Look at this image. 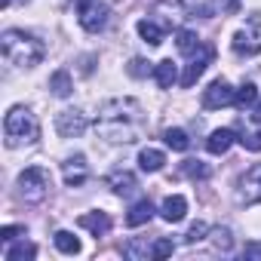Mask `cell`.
Returning <instances> with one entry per match:
<instances>
[{"label": "cell", "mask_w": 261, "mask_h": 261, "mask_svg": "<svg viewBox=\"0 0 261 261\" xmlns=\"http://www.w3.org/2000/svg\"><path fill=\"white\" fill-rule=\"evenodd\" d=\"M240 145H243L246 151H261V133H246V136L240 139Z\"/></svg>", "instance_id": "obj_35"}, {"label": "cell", "mask_w": 261, "mask_h": 261, "mask_svg": "<svg viewBox=\"0 0 261 261\" xmlns=\"http://www.w3.org/2000/svg\"><path fill=\"white\" fill-rule=\"evenodd\" d=\"M181 172H185L188 178H200V181L209 178V166H206L203 160H185V163H181Z\"/></svg>", "instance_id": "obj_28"}, {"label": "cell", "mask_w": 261, "mask_h": 261, "mask_svg": "<svg viewBox=\"0 0 261 261\" xmlns=\"http://www.w3.org/2000/svg\"><path fill=\"white\" fill-rule=\"evenodd\" d=\"M233 142H240V139H237V133H233V129H215V133H212V136L206 139V151L218 157V154H227Z\"/></svg>", "instance_id": "obj_14"}, {"label": "cell", "mask_w": 261, "mask_h": 261, "mask_svg": "<svg viewBox=\"0 0 261 261\" xmlns=\"http://www.w3.org/2000/svg\"><path fill=\"white\" fill-rule=\"evenodd\" d=\"M19 237H25V227H19V224L0 227V240H4V243H13V240H19Z\"/></svg>", "instance_id": "obj_33"}, {"label": "cell", "mask_w": 261, "mask_h": 261, "mask_svg": "<svg viewBox=\"0 0 261 261\" xmlns=\"http://www.w3.org/2000/svg\"><path fill=\"white\" fill-rule=\"evenodd\" d=\"M145 126H148V117H145V108L139 105V98H108L101 108H98V117H95V133L111 142V145H133L145 136Z\"/></svg>", "instance_id": "obj_1"}, {"label": "cell", "mask_w": 261, "mask_h": 261, "mask_svg": "<svg viewBox=\"0 0 261 261\" xmlns=\"http://www.w3.org/2000/svg\"><path fill=\"white\" fill-rule=\"evenodd\" d=\"M160 215H163V221H169V224L181 221V218L188 215V200H185L181 194L166 197V200H163V206H160Z\"/></svg>", "instance_id": "obj_15"}, {"label": "cell", "mask_w": 261, "mask_h": 261, "mask_svg": "<svg viewBox=\"0 0 261 261\" xmlns=\"http://www.w3.org/2000/svg\"><path fill=\"white\" fill-rule=\"evenodd\" d=\"M49 89H53V95H59V98H68V95H71V89H74V83H71V74H68L65 68H59V71L49 77Z\"/></svg>", "instance_id": "obj_23"}, {"label": "cell", "mask_w": 261, "mask_h": 261, "mask_svg": "<svg viewBox=\"0 0 261 261\" xmlns=\"http://www.w3.org/2000/svg\"><path fill=\"white\" fill-rule=\"evenodd\" d=\"M212 59H215V49H212L209 43H203V46L191 56V62H188V68H185V74H181V80H178V83H181L185 89H188V86H194V83L203 77V71L212 65Z\"/></svg>", "instance_id": "obj_9"}, {"label": "cell", "mask_w": 261, "mask_h": 261, "mask_svg": "<svg viewBox=\"0 0 261 261\" xmlns=\"http://www.w3.org/2000/svg\"><path fill=\"white\" fill-rule=\"evenodd\" d=\"M233 86L227 80H212L209 89H203V108L206 111H218V108H227L233 105Z\"/></svg>", "instance_id": "obj_10"}, {"label": "cell", "mask_w": 261, "mask_h": 261, "mask_svg": "<svg viewBox=\"0 0 261 261\" xmlns=\"http://www.w3.org/2000/svg\"><path fill=\"white\" fill-rule=\"evenodd\" d=\"M163 142H166L172 151H188V148H191V139H188L185 129H166V133H163Z\"/></svg>", "instance_id": "obj_27"}, {"label": "cell", "mask_w": 261, "mask_h": 261, "mask_svg": "<svg viewBox=\"0 0 261 261\" xmlns=\"http://www.w3.org/2000/svg\"><path fill=\"white\" fill-rule=\"evenodd\" d=\"M123 255L133 258V261H148V258H154V246L148 240H129L123 246Z\"/></svg>", "instance_id": "obj_21"}, {"label": "cell", "mask_w": 261, "mask_h": 261, "mask_svg": "<svg viewBox=\"0 0 261 261\" xmlns=\"http://www.w3.org/2000/svg\"><path fill=\"white\" fill-rule=\"evenodd\" d=\"M258 101V86L255 83H243L237 92H233V105L240 108V111H246V108H252Z\"/></svg>", "instance_id": "obj_24"}, {"label": "cell", "mask_w": 261, "mask_h": 261, "mask_svg": "<svg viewBox=\"0 0 261 261\" xmlns=\"http://www.w3.org/2000/svg\"><path fill=\"white\" fill-rule=\"evenodd\" d=\"M139 34H142V40H145V43L160 46V43H163V37H166V28L148 16V19H142V22H139Z\"/></svg>", "instance_id": "obj_19"}, {"label": "cell", "mask_w": 261, "mask_h": 261, "mask_svg": "<svg viewBox=\"0 0 261 261\" xmlns=\"http://www.w3.org/2000/svg\"><path fill=\"white\" fill-rule=\"evenodd\" d=\"M237 203L243 206H258L261 203V163L249 166L240 181H237Z\"/></svg>", "instance_id": "obj_6"}, {"label": "cell", "mask_w": 261, "mask_h": 261, "mask_svg": "<svg viewBox=\"0 0 261 261\" xmlns=\"http://www.w3.org/2000/svg\"><path fill=\"white\" fill-rule=\"evenodd\" d=\"M240 10V0H215V13L221 16H233Z\"/></svg>", "instance_id": "obj_34"}, {"label": "cell", "mask_w": 261, "mask_h": 261, "mask_svg": "<svg viewBox=\"0 0 261 261\" xmlns=\"http://www.w3.org/2000/svg\"><path fill=\"white\" fill-rule=\"evenodd\" d=\"M255 28H258V16H252V28L249 31H237L233 34V53L237 56H258L261 53V40L255 37Z\"/></svg>", "instance_id": "obj_12"}, {"label": "cell", "mask_w": 261, "mask_h": 261, "mask_svg": "<svg viewBox=\"0 0 261 261\" xmlns=\"http://www.w3.org/2000/svg\"><path fill=\"white\" fill-rule=\"evenodd\" d=\"M209 233H212V243H215V249H221V252H230L233 240H230V230H227V227H215V230H209Z\"/></svg>", "instance_id": "obj_29"}, {"label": "cell", "mask_w": 261, "mask_h": 261, "mask_svg": "<svg viewBox=\"0 0 261 261\" xmlns=\"http://www.w3.org/2000/svg\"><path fill=\"white\" fill-rule=\"evenodd\" d=\"M77 224H80L83 230H89L92 237H105V233L111 230V215H108V212H83V215L77 218Z\"/></svg>", "instance_id": "obj_13"}, {"label": "cell", "mask_w": 261, "mask_h": 261, "mask_svg": "<svg viewBox=\"0 0 261 261\" xmlns=\"http://www.w3.org/2000/svg\"><path fill=\"white\" fill-rule=\"evenodd\" d=\"M4 139H7V148L34 145L40 139V123H37V117L28 108H22V105L10 108L7 117H4Z\"/></svg>", "instance_id": "obj_3"}, {"label": "cell", "mask_w": 261, "mask_h": 261, "mask_svg": "<svg viewBox=\"0 0 261 261\" xmlns=\"http://www.w3.org/2000/svg\"><path fill=\"white\" fill-rule=\"evenodd\" d=\"M172 252H175V243H172V240L160 237V240L154 243V258H169Z\"/></svg>", "instance_id": "obj_32"}, {"label": "cell", "mask_w": 261, "mask_h": 261, "mask_svg": "<svg viewBox=\"0 0 261 261\" xmlns=\"http://www.w3.org/2000/svg\"><path fill=\"white\" fill-rule=\"evenodd\" d=\"M154 218V203L145 197V200H139V203H133L129 206V212H126V224L129 227H142V224H148Z\"/></svg>", "instance_id": "obj_17"}, {"label": "cell", "mask_w": 261, "mask_h": 261, "mask_svg": "<svg viewBox=\"0 0 261 261\" xmlns=\"http://www.w3.org/2000/svg\"><path fill=\"white\" fill-rule=\"evenodd\" d=\"M0 46H4V56L7 62H13L16 68H34L43 62V43L28 34V31H19V28H10L4 31V37H0Z\"/></svg>", "instance_id": "obj_2"}, {"label": "cell", "mask_w": 261, "mask_h": 261, "mask_svg": "<svg viewBox=\"0 0 261 261\" xmlns=\"http://www.w3.org/2000/svg\"><path fill=\"white\" fill-rule=\"evenodd\" d=\"M16 188H19V197L25 203H40L49 194V172L43 166H28V169L19 172Z\"/></svg>", "instance_id": "obj_4"}, {"label": "cell", "mask_w": 261, "mask_h": 261, "mask_svg": "<svg viewBox=\"0 0 261 261\" xmlns=\"http://www.w3.org/2000/svg\"><path fill=\"white\" fill-rule=\"evenodd\" d=\"M108 185H111V191L117 194V197H133L136 191H139V178L133 175V172H114L111 178H108Z\"/></svg>", "instance_id": "obj_16"}, {"label": "cell", "mask_w": 261, "mask_h": 261, "mask_svg": "<svg viewBox=\"0 0 261 261\" xmlns=\"http://www.w3.org/2000/svg\"><path fill=\"white\" fill-rule=\"evenodd\" d=\"M129 74H133V77H148V74H154V68L145 59H133V62H129Z\"/></svg>", "instance_id": "obj_30"}, {"label": "cell", "mask_w": 261, "mask_h": 261, "mask_svg": "<svg viewBox=\"0 0 261 261\" xmlns=\"http://www.w3.org/2000/svg\"><path fill=\"white\" fill-rule=\"evenodd\" d=\"M175 46H178L181 56H194V53L203 46V40H200L191 28H178V31H175Z\"/></svg>", "instance_id": "obj_20"}, {"label": "cell", "mask_w": 261, "mask_h": 261, "mask_svg": "<svg viewBox=\"0 0 261 261\" xmlns=\"http://www.w3.org/2000/svg\"><path fill=\"white\" fill-rule=\"evenodd\" d=\"M62 178H65L68 188H80V185H86V178H89V163H86V157H83V154L68 157V160L62 163Z\"/></svg>", "instance_id": "obj_11"}, {"label": "cell", "mask_w": 261, "mask_h": 261, "mask_svg": "<svg viewBox=\"0 0 261 261\" xmlns=\"http://www.w3.org/2000/svg\"><path fill=\"white\" fill-rule=\"evenodd\" d=\"M53 240H56V249L65 252V255H77V252H80V240H77L71 230H59Z\"/></svg>", "instance_id": "obj_26"}, {"label": "cell", "mask_w": 261, "mask_h": 261, "mask_svg": "<svg viewBox=\"0 0 261 261\" xmlns=\"http://www.w3.org/2000/svg\"><path fill=\"white\" fill-rule=\"evenodd\" d=\"M249 117H252L255 123H261V98H258V101H255V105L249 108Z\"/></svg>", "instance_id": "obj_37"}, {"label": "cell", "mask_w": 261, "mask_h": 261, "mask_svg": "<svg viewBox=\"0 0 261 261\" xmlns=\"http://www.w3.org/2000/svg\"><path fill=\"white\" fill-rule=\"evenodd\" d=\"M163 163H166V154L157 151V148H145V151L139 154V166H142V172H160Z\"/></svg>", "instance_id": "obj_22"}, {"label": "cell", "mask_w": 261, "mask_h": 261, "mask_svg": "<svg viewBox=\"0 0 261 261\" xmlns=\"http://www.w3.org/2000/svg\"><path fill=\"white\" fill-rule=\"evenodd\" d=\"M86 114L77 111V108H68V111H59L56 114V133L62 139H80L86 133Z\"/></svg>", "instance_id": "obj_8"}, {"label": "cell", "mask_w": 261, "mask_h": 261, "mask_svg": "<svg viewBox=\"0 0 261 261\" xmlns=\"http://www.w3.org/2000/svg\"><path fill=\"white\" fill-rule=\"evenodd\" d=\"M34 255H37V246H34V243H25V240H22V243L10 246L4 258H7V261H31Z\"/></svg>", "instance_id": "obj_25"}, {"label": "cell", "mask_w": 261, "mask_h": 261, "mask_svg": "<svg viewBox=\"0 0 261 261\" xmlns=\"http://www.w3.org/2000/svg\"><path fill=\"white\" fill-rule=\"evenodd\" d=\"M206 233H209V224H206V221H194L185 240H188V243H197V240H206Z\"/></svg>", "instance_id": "obj_31"}, {"label": "cell", "mask_w": 261, "mask_h": 261, "mask_svg": "<svg viewBox=\"0 0 261 261\" xmlns=\"http://www.w3.org/2000/svg\"><path fill=\"white\" fill-rule=\"evenodd\" d=\"M77 4V22L83 31L98 34L108 25V4L105 0H74Z\"/></svg>", "instance_id": "obj_5"}, {"label": "cell", "mask_w": 261, "mask_h": 261, "mask_svg": "<svg viewBox=\"0 0 261 261\" xmlns=\"http://www.w3.org/2000/svg\"><path fill=\"white\" fill-rule=\"evenodd\" d=\"M188 16H191V10L181 4V0H157V7H154V16H151V19H154V22H160L166 31H169V28H175V31H178V28H181V22H185Z\"/></svg>", "instance_id": "obj_7"}, {"label": "cell", "mask_w": 261, "mask_h": 261, "mask_svg": "<svg viewBox=\"0 0 261 261\" xmlns=\"http://www.w3.org/2000/svg\"><path fill=\"white\" fill-rule=\"evenodd\" d=\"M154 80H157V86H160V89H172V83H178V80H181V77H178V65H175L172 59L157 62V65H154Z\"/></svg>", "instance_id": "obj_18"}, {"label": "cell", "mask_w": 261, "mask_h": 261, "mask_svg": "<svg viewBox=\"0 0 261 261\" xmlns=\"http://www.w3.org/2000/svg\"><path fill=\"white\" fill-rule=\"evenodd\" d=\"M243 255H246V258H261V243H246Z\"/></svg>", "instance_id": "obj_36"}]
</instances>
